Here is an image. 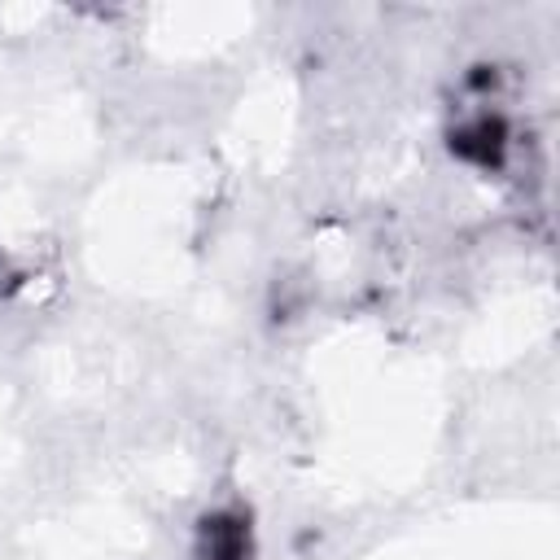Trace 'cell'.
<instances>
[{
	"mask_svg": "<svg viewBox=\"0 0 560 560\" xmlns=\"http://www.w3.org/2000/svg\"><path fill=\"white\" fill-rule=\"evenodd\" d=\"M197 560H254V529L241 508H214L197 525Z\"/></svg>",
	"mask_w": 560,
	"mask_h": 560,
	"instance_id": "obj_2",
	"label": "cell"
},
{
	"mask_svg": "<svg viewBox=\"0 0 560 560\" xmlns=\"http://www.w3.org/2000/svg\"><path fill=\"white\" fill-rule=\"evenodd\" d=\"M451 153L472 171H499L512 153V122L499 109L477 105L451 127Z\"/></svg>",
	"mask_w": 560,
	"mask_h": 560,
	"instance_id": "obj_1",
	"label": "cell"
}]
</instances>
